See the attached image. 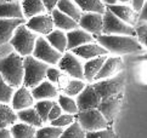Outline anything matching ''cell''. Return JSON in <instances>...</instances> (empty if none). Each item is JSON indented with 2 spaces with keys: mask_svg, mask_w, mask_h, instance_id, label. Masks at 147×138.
<instances>
[{
  "mask_svg": "<svg viewBox=\"0 0 147 138\" xmlns=\"http://www.w3.org/2000/svg\"><path fill=\"white\" fill-rule=\"evenodd\" d=\"M57 66L62 73L67 74L72 79H78V80L84 81L83 64L79 58L73 55L71 51H66L65 54H62V57L57 63Z\"/></svg>",
  "mask_w": 147,
  "mask_h": 138,
  "instance_id": "cell-9",
  "label": "cell"
},
{
  "mask_svg": "<svg viewBox=\"0 0 147 138\" xmlns=\"http://www.w3.org/2000/svg\"><path fill=\"white\" fill-rule=\"evenodd\" d=\"M12 138H35L36 129L23 123H16L10 127Z\"/></svg>",
  "mask_w": 147,
  "mask_h": 138,
  "instance_id": "cell-30",
  "label": "cell"
},
{
  "mask_svg": "<svg viewBox=\"0 0 147 138\" xmlns=\"http://www.w3.org/2000/svg\"><path fill=\"white\" fill-rule=\"evenodd\" d=\"M56 9L62 13L67 15L68 17H71L73 21H76L77 23L80 19V16L83 13L73 0H60L56 5Z\"/></svg>",
  "mask_w": 147,
  "mask_h": 138,
  "instance_id": "cell-27",
  "label": "cell"
},
{
  "mask_svg": "<svg viewBox=\"0 0 147 138\" xmlns=\"http://www.w3.org/2000/svg\"><path fill=\"white\" fill-rule=\"evenodd\" d=\"M0 18L24 19L21 1L0 3Z\"/></svg>",
  "mask_w": 147,
  "mask_h": 138,
  "instance_id": "cell-23",
  "label": "cell"
},
{
  "mask_svg": "<svg viewBox=\"0 0 147 138\" xmlns=\"http://www.w3.org/2000/svg\"><path fill=\"white\" fill-rule=\"evenodd\" d=\"M59 1L60 0H41V3H43L44 7H45V10H46V12L48 13H50L52 10L56 9V5H57Z\"/></svg>",
  "mask_w": 147,
  "mask_h": 138,
  "instance_id": "cell-43",
  "label": "cell"
},
{
  "mask_svg": "<svg viewBox=\"0 0 147 138\" xmlns=\"http://www.w3.org/2000/svg\"><path fill=\"white\" fill-rule=\"evenodd\" d=\"M24 25L33 33H38L41 36L48 35L54 30V22H52V17L50 13H43V15H36L34 17H30Z\"/></svg>",
  "mask_w": 147,
  "mask_h": 138,
  "instance_id": "cell-11",
  "label": "cell"
},
{
  "mask_svg": "<svg viewBox=\"0 0 147 138\" xmlns=\"http://www.w3.org/2000/svg\"><path fill=\"white\" fill-rule=\"evenodd\" d=\"M17 123V116L9 104L0 103V129H10Z\"/></svg>",
  "mask_w": 147,
  "mask_h": 138,
  "instance_id": "cell-28",
  "label": "cell"
},
{
  "mask_svg": "<svg viewBox=\"0 0 147 138\" xmlns=\"http://www.w3.org/2000/svg\"><path fill=\"white\" fill-rule=\"evenodd\" d=\"M24 23H26V19L0 18V46L11 40L17 27Z\"/></svg>",
  "mask_w": 147,
  "mask_h": 138,
  "instance_id": "cell-20",
  "label": "cell"
},
{
  "mask_svg": "<svg viewBox=\"0 0 147 138\" xmlns=\"http://www.w3.org/2000/svg\"><path fill=\"white\" fill-rule=\"evenodd\" d=\"M146 21H147V3L142 6V9L139 11L138 23H146Z\"/></svg>",
  "mask_w": 147,
  "mask_h": 138,
  "instance_id": "cell-44",
  "label": "cell"
},
{
  "mask_svg": "<svg viewBox=\"0 0 147 138\" xmlns=\"http://www.w3.org/2000/svg\"><path fill=\"white\" fill-rule=\"evenodd\" d=\"M85 138H117V135L108 126L107 129H103V130L85 132Z\"/></svg>",
  "mask_w": 147,
  "mask_h": 138,
  "instance_id": "cell-38",
  "label": "cell"
},
{
  "mask_svg": "<svg viewBox=\"0 0 147 138\" xmlns=\"http://www.w3.org/2000/svg\"><path fill=\"white\" fill-rule=\"evenodd\" d=\"M61 74H62V72L60 70V69L54 68V67H49L48 70H46V74H45V79L48 81L52 82L54 85H56L59 78L61 76Z\"/></svg>",
  "mask_w": 147,
  "mask_h": 138,
  "instance_id": "cell-40",
  "label": "cell"
},
{
  "mask_svg": "<svg viewBox=\"0 0 147 138\" xmlns=\"http://www.w3.org/2000/svg\"><path fill=\"white\" fill-rule=\"evenodd\" d=\"M0 76L12 88H18L23 82V57L11 52L0 58Z\"/></svg>",
  "mask_w": 147,
  "mask_h": 138,
  "instance_id": "cell-2",
  "label": "cell"
},
{
  "mask_svg": "<svg viewBox=\"0 0 147 138\" xmlns=\"http://www.w3.org/2000/svg\"><path fill=\"white\" fill-rule=\"evenodd\" d=\"M54 103H55V100L43 99V100H38L36 103L33 104V108L35 109L36 113H38V115L40 116V119L44 124L48 123V116H49L50 109H51L52 105H54Z\"/></svg>",
  "mask_w": 147,
  "mask_h": 138,
  "instance_id": "cell-32",
  "label": "cell"
},
{
  "mask_svg": "<svg viewBox=\"0 0 147 138\" xmlns=\"http://www.w3.org/2000/svg\"><path fill=\"white\" fill-rule=\"evenodd\" d=\"M0 138H12L10 129H0Z\"/></svg>",
  "mask_w": 147,
  "mask_h": 138,
  "instance_id": "cell-46",
  "label": "cell"
},
{
  "mask_svg": "<svg viewBox=\"0 0 147 138\" xmlns=\"http://www.w3.org/2000/svg\"><path fill=\"white\" fill-rule=\"evenodd\" d=\"M108 55L105 56H98L96 58H92V60H89L85 62V64L83 66V74H84V81H89L91 82L94 81L96 74L98 73L100 68L102 67L103 62L107 60Z\"/></svg>",
  "mask_w": 147,
  "mask_h": 138,
  "instance_id": "cell-22",
  "label": "cell"
},
{
  "mask_svg": "<svg viewBox=\"0 0 147 138\" xmlns=\"http://www.w3.org/2000/svg\"><path fill=\"white\" fill-rule=\"evenodd\" d=\"M76 121V116L72 115V114H66V113H62L59 118L50 121L51 123V126H55V127H61V129H63V127H67L69 126L71 124H73Z\"/></svg>",
  "mask_w": 147,
  "mask_h": 138,
  "instance_id": "cell-37",
  "label": "cell"
},
{
  "mask_svg": "<svg viewBox=\"0 0 147 138\" xmlns=\"http://www.w3.org/2000/svg\"><path fill=\"white\" fill-rule=\"evenodd\" d=\"M85 82H84L83 80H78V79H71V81L68 82L67 86L62 90V92H63V94H66V96L68 97H77L78 94H79L83 88L85 87Z\"/></svg>",
  "mask_w": 147,
  "mask_h": 138,
  "instance_id": "cell-34",
  "label": "cell"
},
{
  "mask_svg": "<svg viewBox=\"0 0 147 138\" xmlns=\"http://www.w3.org/2000/svg\"><path fill=\"white\" fill-rule=\"evenodd\" d=\"M118 3H123V4H127V3H130V0H118Z\"/></svg>",
  "mask_w": 147,
  "mask_h": 138,
  "instance_id": "cell-49",
  "label": "cell"
},
{
  "mask_svg": "<svg viewBox=\"0 0 147 138\" xmlns=\"http://www.w3.org/2000/svg\"><path fill=\"white\" fill-rule=\"evenodd\" d=\"M57 104L60 105V108L62 109V111H65L66 114L76 115L78 111H79L78 108H77L76 100L73 99L72 97L66 96V94H59V97H57Z\"/></svg>",
  "mask_w": 147,
  "mask_h": 138,
  "instance_id": "cell-31",
  "label": "cell"
},
{
  "mask_svg": "<svg viewBox=\"0 0 147 138\" xmlns=\"http://www.w3.org/2000/svg\"><path fill=\"white\" fill-rule=\"evenodd\" d=\"M78 27L92 36L102 34V15L94 12H83L78 21Z\"/></svg>",
  "mask_w": 147,
  "mask_h": 138,
  "instance_id": "cell-12",
  "label": "cell"
},
{
  "mask_svg": "<svg viewBox=\"0 0 147 138\" xmlns=\"http://www.w3.org/2000/svg\"><path fill=\"white\" fill-rule=\"evenodd\" d=\"M11 104H12L11 108L15 111L32 108L34 104V98L32 93H30V90L24 86H20L12 94Z\"/></svg>",
  "mask_w": 147,
  "mask_h": 138,
  "instance_id": "cell-16",
  "label": "cell"
},
{
  "mask_svg": "<svg viewBox=\"0 0 147 138\" xmlns=\"http://www.w3.org/2000/svg\"><path fill=\"white\" fill-rule=\"evenodd\" d=\"M10 1H21V0H0V3H10Z\"/></svg>",
  "mask_w": 147,
  "mask_h": 138,
  "instance_id": "cell-48",
  "label": "cell"
},
{
  "mask_svg": "<svg viewBox=\"0 0 147 138\" xmlns=\"http://www.w3.org/2000/svg\"><path fill=\"white\" fill-rule=\"evenodd\" d=\"M74 100L79 111L89 110V109H97L100 103H101V98H100L97 92L95 91V88L92 87L91 82L85 85V87L83 88V91L78 94Z\"/></svg>",
  "mask_w": 147,
  "mask_h": 138,
  "instance_id": "cell-10",
  "label": "cell"
},
{
  "mask_svg": "<svg viewBox=\"0 0 147 138\" xmlns=\"http://www.w3.org/2000/svg\"><path fill=\"white\" fill-rule=\"evenodd\" d=\"M94 39L98 45L106 49L109 54H114L117 56L144 52L145 47L138 41L135 36L129 35H98L94 36Z\"/></svg>",
  "mask_w": 147,
  "mask_h": 138,
  "instance_id": "cell-1",
  "label": "cell"
},
{
  "mask_svg": "<svg viewBox=\"0 0 147 138\" xmlns=\"http://www.w3.org/2000/svg\"><path fill=\"white\" fill-rule=\"evenodd\" d=\"M72 54L77 56L78 58H82V60H92V58H96L98 56H105V55H108V52L106 49H103L101 45H98L96 41L94 42H89V44L85 45H82L77 49H73Z\"/></svg>",
  "mask_w": 147,
  "mask_h": 138,
  "instance_id": "cell-15",
  "label": "cell"
},
{
  "mask_svg": "<svg viewBox=\"0 0 147 138\" xmlns=\"http://www.w3.org/2000/svg\"><path fill=\"white\" fill-rule=\"evenodd\" d=\"M44 38L56 51H59L60 54H65V52L67 51L66 50V47H67V38H66L65 31L59 30V29H54L51 33H49L48 35H45Z\"/></svg>",
  "mask_w": 147,
  "mask_h": 138,
  "instance_id": "cell-25",
  "label": "cell"
},
{
  "mask_svg": "<svg viewBox=\"0 0 147 138\" xmlns=\"http://www.w3.org/2000/svg\"><path fill=\"white\" fill-rule=\"evenodd\" d=\"M105 6H111V5H117L119 4L118 0H101Z\"/></svg>",
  "mask_w": 147,
  "mask_h": 138,
  "instance_id": "cell-47",
  "label": "cell"
},
{
  "mask_svg": "<svg viewBox=\"0 0 147 138\" xmlns=\"http://www.w3.org/2000/svg\"><path fill=\"white\" fill-rule=\"evenodd\" d=\"M59 88L56 87V85L48 81L45 79L44 81H41L38 86L30 90V93L34 98V100H43V99H54L59 97Z\"/></svg>",
  "mask_w": 147,
  "mask_h": 138,
  "instance_id": "cell-19",
  "label": "cell"
},
{
  "mask_svg": "<svg viewBox=\"0 0 147 138\" xmlns=\"http://www.w3.org/2000/svg\"><path fill=\"white\" fill-rule=\"evenodd\" d=\"M66 38H67V51H72L73 49H77L82 45L89 44V42H94L95 39L91 34L86 33L85 30H83L80 28L69 30L66 33Z\"/></svg>",
  "mask_w": 147,
  "mask_h": 138,
  "instance_id": "cell-18",
  "label": "cell"
},
{
  "mask_svg": "<svg viewBox=\"0 0 147 138\" xmlns=\"http://www.w3.org/2000/svg\"><path fill=\"white\" fill-rule=\"evenodd\" d=\"M124 68V63L122 61V58L119 56H113V57H107V60L103 62L102 67L100 68L98 73L96 74L94 81H98V80H103V79H108V78H113L115 75L123 70Z\"/></svg>",
  "mask_w": 147,
  "mask_h": 138,
  "instance_id": "cell-14",
  "label": "cell"
},
{
  "mask_svg": "<svg viewBox=\"0 0 147 138\" xmlns=\"http://www.w3.org/2000/svg\"><path fill=\"white\" fill-rule=\"evenodd\" d=\"M60 138H85V131L82 129L79 123L76 120L74 123L67 126L62 131Z\"/></svg>",
  "mask_w": 147,
  "mask_h": 138,
  "instance_id": "cell-33",
  "label": "cell"
},
{
  "mask_svg": "<svg viewBox=\"0 0 147 138\" xmlns=\"http://www.w3.org/2000/svg\"><path fill=\"white\" fill-rule=\"evenodd\" d=\"M92 87L101 98V100L108 99L111 97H114L117 94L123 93L124 86H125V78L123 74H118L113 78L103 79V80H98L95 82H91Z\"/></svg>",
  "mask_w": 147,
  "mask_h": 138,
  "instance_id": "cell-5",
  "label": "cell"
},
{
  "mask_svg": "<svg viewBox=\"0 0 147 138\" xmlns=\"http://www.w3.org/2000/svg\"><path fill=\"white\" fill-rule=\"evenodd\" d=\"M36 38L38 36H36L35 33L29 30L24 24H21L15 30L12 38L9 42L12 45L16 54H18L22 57H27L32 55Z\"/></svg>",
  "mask_w": 147,
  "mask_h": 138,
  "instance_id": "cell-4",
  "label": "cell"
},
{
  "mask_svg": "<svg viewBox=\"0 0 147 138\" xmlns=\"http://www.w3.org/2000/svg\"><path fill=\"white\" fill-rule=\"evenodd\" d=\"M63 129L55 126H43L40 129H36L35 138H60Z\"/></svg>",
  "mask_w": 147,
  "mask_h": 138,
  "instance_id": "cell-35",
  "label": "cell"
},
{
  "mask_svg": "<svg viewBox=\"0 0 147 138\" xmlns=\"http://www.w3.org/2000/svg\"><path fill=\"white\" fill-rule=\"evenodd\" d=\"M71 76H68L67 74H65V73H62L61 74V76L59 78V80H57V84H56V87L59 88V91H62L67 85H68V82L71 81Z\"/></svg>",
  "mask_w": 147,
  "mask_h": 138,
  "instance_id": "cell-42",
  "label": "cell"
},
{
  "mask_svg": "<svg viewBox=\"0 0 147 138\" xmlns=\"http://www.w3.org/2000/svg\"><path fill=\"white\" fill-rule=\"evenodd\" d=\"M135 38L138 39L144 47L147 44V24L146 23H138L135 25Z\"/></svg>",
  "mask_w": 147,
  "mask_h": 138,
  "instance_id": "cell-39",
  "label": "cell"
},
{
  "mask_svg": "<svg viewBox=\"0 0 147 138\" xmlns=\"http://www.w3.org/2000/svg\"><path fill=\"white\" fill-rule=\"evenodd\" d=\"M106 10L111 11L115 17H118L120 21H123L124 23L131 25V27H135V25L138 24L139 13L135 12L134 10L131 9V6L117 4V5H111V6H106Z\"/></svg>",
  "mask_w": 147,
  "mask_h": 138,
  "instance_id": "cell-17",
  "label": "cell"
},
{
  "mask_svg": "<svg viewBox=\"0 0 147 138\" xmlns=\"http://www.w3.org/2000/svg\"><path fill=\"white\" fill-rule=\"evenodd\" d=\"M50 15H51V17H52L54 27H56L59 30L69 31V30L79 28V27H78V23L76 22V21H73L71 17H68V16L65 15V13H62L57 9L52 10V11L50 12Z\"/></svg>",
  "mask_w": 147,
  "mask_h": 138,
  "instance_id": "cell-21",
  "label": "cell"
},
{
  "mask_svg": "<svg viewBox=\"0 0 147 138\" xmlns=\"http://www.w3.org/2000/svg\"><path fill=\"white\" fill-rule=\"evenodd\" d=\"M13 92L15 90L5 82L4 79L0 76V103H4V104L11 103Z\"/></svg>",
  "mask_w": 147,
  "mask_h": 138,
  "instance_id": "cell-36",
  "label": "cell"
},
{
  "mask_svg": "<svg viewBox=\"0 0 147 138\" xmlns=\"http://www.w3.org/2000/svg\"><path fill=\"white\" fill-rule=\"evenodd\" d=\"M122 103H123V93H120V94H117V96L111 97L108 99L101 100L97 110L102 114L105 120H106L108 124H111L120 111Z\"/></svg>",
  "mask_w": 147,
  "mask_h": 138,
  "instance_id": "cell-13",
  "label": "cell"
},
{
  "mask_svg": "<svg viewBox=\"0 0 147 138\" xmlns=\"http://www.w3.org/2000/svg\"><path fill=\"white\" fill-rule=\"evenodd\" d=\"M50 66L44 62L38 61L32 55L23 57V82L22 86L29 90L34 88L35 86L45 80L46 70Z\"/></svg>",
  "mask_w": 147,
  "mask_h": 138,
  "instance_id": "cell-3",
  "label": "cell"
},
{
  "mask_svg": "<svg viewBox=\"0 0 147 138\" xmlns=\"http://www.w3.org/2000/svg\"><path fill=\"white\" fill-rule=\"evenodd\" d=\"M74 116H76V120L79 123L80 127L85 132L103 130L109 126V124L105 120L102 114L100 113L97 109H89V110L78 111Z\"/></svg>",
  "mask_w": 147,
  "mask_h": 138,
  "instance_id": "cell-7",
  "label": "cell"
},
{
  "mask_svg": "<svg viewBox=\"0 0 147 138\" xmlns=\"http://www.w3.org/2000/svg\"><path fill=\"white\" fill-rule=\"evenodd\" d=\"M101 35H129L135 36V28L124 23L118 17L106 10L102 15V34Z\"/></svg>",
  "mask_w": 147,
  "mask_h": 138,
  "instance_id": "cell-6",
  "label": "cell"
},
{
  "mask_svg": "<svg viewBox=\"0 0 147 138\" xmlns=\"http://www.w3.org/2000/svg\"><path fill=\"white\" fill-rule=\"evenodd\" d=\"M130 3H131V9H133L135 12L139 13V11L146 4V0H130Z\"/></svg>",
  "mask_w": 147,
  "mask_h": 138,
  "instance_id": "cell-45",
  "label": "cell"
},
{
  "mask_svg": "<svg viewBox=\"0 0 147 138\" xmlns=\"http://www.w3.org/2000/svg\"><path fill=\"white\" fill-rule=\"evenodd\" d=\"M16 116H17V120H20L21 123L33 126L35 129H40V127H43V125H44V123L40 119V116L38 115V113H36L33 107L23 109V110H17Z\"/></svg>",
  "mask_w": 147,
  "mask_h": 138,
  "instance_id": "cell-24",
  "label": "cell"
},
{
  "mask_svg": "<svg viewBox=\"0 0 147 138\" xmlns=\"http://www.w3.org/2000/svg\"><path fill=\"white\" fill-rule=\"evenodd\" d=\"M21 6H22L24 18L28 19L36 15L46 13V10L41 0H21Z\"/></svg>",
  "mask_w": 147,
  "mask_h": 138,
  "instance_id": "cell-26",
  "label": "cell"
},
{
  "mask_svg": "<svg viewBox=\"0 0 147 138\" xmlns=\"http://www.w3.org/2000/svg\"><path fill=\"white\" fill-rule=\"evenodd\" d=\"M62 113H63V111H62V109L60 108V105L57 104V102H55L54 105H52L51 109H50V113H49V116H48V121H52V120L57 119Z\"/></svg>",
  "mask_w": 147,
  "mask_h": 138,
  "instance_id": "cell-41",
  "label": "cell"
},
{
  "mask_svg": "<svg viewBox=\"0 0 147 138\" xmlns=\"http://www.w3.org/2000/svg\"><path fill=\"white\" fill-rule=\"evenodd\" d=\"M32 56L36 58L40 62H44L49 66H55L61 60L62 54L56 51L48 41L45 40L44 36H38L35 40V45L32 52Z\"/></svg>",
  "mask_w": 147,
  "mask_h": 138,
  "instance_id": "cell-8",
  "label": "cell"
},
{
  "mask_svg": "<svg viewBox=\"0 0 147 138\" xmlns=\"http://www.w3.org/2000/svg\"><path fill=\"white\" fill-rule=\"evenodd\" d=\"M76 5L80 9L82 12H94L103 15L106 11V6L101 0H73Z\"/></svg>",
  "mask_w": 147,
  "mask_h": 138,
  "instance_id": "cell-29",
  "label": "cell"
}]
</instances>
